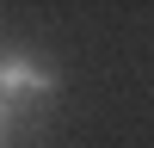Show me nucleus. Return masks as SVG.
<instances>
[{
  "mask_svg": "<svg viewBox=\"0 0 154 148\" xmlns=\"http://www.w3.org/2000/svg\"><path fill=\"white\" fill-rule=\"evenodd\" d=\"M56 93H62V74L49 68L43 56H31V49H6V56H0V117L6 123L43 111Z\"/></svg>",
  "mask_w": 154,
  "mask_h": 148,
  "instance_id": "1",
  "label": "nucleus"
},
{
  "mask_svg": "<svg viewBox=\"0 0 154 148\" xmlns=\"http://www.w3.org/2000/svg\"><path fill=\"white\" fill-rule=\"evenodd\" d=\"M0 148H12V123L6 117H0Z\"/></svg>",
  "mask_w": 154,
  "mask_h": 148,
  "instance_id": "2",
  "label": "nucleus"
}]
</instances>
